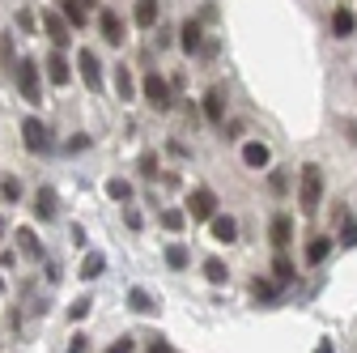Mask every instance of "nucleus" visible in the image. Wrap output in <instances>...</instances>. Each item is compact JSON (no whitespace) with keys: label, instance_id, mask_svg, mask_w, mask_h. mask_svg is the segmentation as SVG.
Segmentation results:
<instances>
[{"label":"nucleus","instance_id":"1","mask_svg":"<svg viewBox=\"0 0 357 353\" xmlns=\"http://www.w3.org/2000/svg\"><path fill=\"white\" fill-rule=\"evenodd\" d=\"M319 204H324V170L315 162H306L298 174V209H302V217H315Z\"/></svg>","mask_w":357,"mask_h":353},{"label":"nucleus","instance_id":"2","mask_svg":"<svg viewBox=\"0 0 357 353\" xmlns=\"http://www.w3.org/2000/svg\"><path fill=\"white\" fill-rule=\"evenodd\" d=\"M141 94H145V103H149L153 111H170V107H174V90H170V81H166L158 68H153V73H145Z\"/></svg>","mask_w":357,"mask_h":353},{"label":"nucleus","instance_id":"3","mask_svg":"<svg viewBox=\"0 0 357 353\" xmlns=\"http://www.w3.org/2000/svg\"><path fill=\"white\" fill-rule=\"evenodd\" d=\"M17 68V85H22V94H26V103H38L43 98V90H38V60H22V64H13Z\"/></svg>","mask_w":357,"mask_h":353},{"label":"nucleus","instance_id":"4","mask_svg":"<svg viewBox=\"0 0 357 353\" xmlns=\"http://www.w3.org/2000/svg\"><path fill=\"white\" fill-rule=\"evenodd\" d=\"M43 34H47L52 43H56V52H64L68 47V43H73V26L52 9V13H43Z\"/></svg>","mask_w":357,"mask_h":353},{"label":"nucleus","instance_id":"5","mask_svg":"<svg viewBox=\"0 0 357 353\" xmlns=\"http://www.w3.org/2000/svg\"><path fill=\"white\" fill-rule=\"evenodd\" d=\"M188 213H192V222H208V217L217 213V196H213L208 188H196V192L188 196Z\"/></svg>","mask_w":357,"mask_h":353},{"label":"nucleus","instance_id":"6","mask_svg":"<svg viewBox=\"0 0 357 353\" xmlns=\"http://www.w3.org/2000/svg\"><path fill=\"white\" fill-rule=\"evenodd\" d=\"M77 73H81V81L89 85V90H102V64H98V56L89 47L77 56Z\"/></svg>","mask_w":357,"mask_h":353},{"label":"nucleus","instance_id":"7","mask_svg":"<svg viewBox=\"0 0 357 353\" xmlns=\"http://www.w3.org/2000/svg\"><path fill=\"white\" fill-rule=\"evenodd\" d=\"M22 137H26V149L30 153H47V128H43V119L26 115L22 119Z\"/></svg>","mask_w":357,"mask_h":353},{"label":"nucleus","instance_id":"8","mask_svg":"<svg viewBox=\"0 0 357 353\" xmlns=\"http://www.w3.org/2000/svg\"><path fill=\"white\" fill-rule=\"evenodd\" d=\"M56 209H60L56 188H52V183H43V188H38V196H34V213L43 217V222H56Z\"/></svg>","mask_w":357,"mask_h":353},{"label":"nucleus","instance_id":"9","mask_svg":"<svg viewBox=\"0 0 357 353\" xmlns=\"http://www.w3.org/2000/svg\"><path fill=\"white\" fill-rule=\"evenodd\" d=\"M200 43H204V30H200V22H183V26H178V47H183L188 56H196L200 52Z\"/></svg>","mask_w":357,"mask_h":353},{"label":"nucleus","instance_id":"10","mask_svg":"<svg viewBox=\"0 0 357 353\" xmlns=\"http://www.w3.org/2000/svg\"><path fill=\"white\" fill-rule=\"evenodd\" d=\"M204 115H208V123H217V128L226 123V94H221L217 85H213L208 94H204Z\"/></svg>","mask_w":357,"mask_h":353},{"label":"nucleus","instance_id":"11","mask_svg":"<svg viewBox=\"0 0 357 353\" xmlns=\"http://www.w3.org/2000/svg\"><path fill=\"white\" fill-rule=\"evenodd\" d=\"M243 162H247L251 170H264L268 162H273V153H268L264 141H247V145H243Z\"/></svg>","mask_w":357,"mask_h":353},{"label":"nucleus","instance_id":"12","mask_svg":"<svg viewBox=\"0 0 357 353\" xmlns=\"http://www.w3.org/2000/svg\"><path fill=\"white\" fill-rule=\"evenodd\" d=\"M208 226H213V239H217V243H234V239H238V222H234V217H217V213H213Z\"/></svg>","mask_w":357,"mask_h":353},{"label":"nucleus","instance_id":"13","mask_svg":"<svg viewBox=\"0 0 357 353\" xmlns=\"http://www.w3.org/2000/svg\"><path fill=\"white\" fill-rule=\"evenodd\" d=\"M132 17H137L141 30H153L158 17H162V5H158V0H137V13H132Z\"/></svg>","mask_w":357,"mask_h":353},{"label":"nucleus","instance_id":"14","mask_svg":"<svg viewBox=\"0 0 357 353\" xmlns=\"http://www.w3.org/2000/svg\"><path fill=\"white\" fill-rule=\"evenodd\" d=\"M357 30V13L353 9H336L332 13V38H349Z\"/></svg>","mask_w":357,"mask_h":353},{"label":"nucleus","instance_id":"15","mask_svg":"<svg viewBox=\"0 0 357 353\" xmlns=\"http://www.w3.org/2000/svg\"><path fill=\"white\" fill-rule=\"evenodd\" d=\"M98 30H102L107 43H119V38H123V22H119V13L102 9V13H98Z\"/></svg>","mask_w":357,"mask_h":353},{"label":"nucleus","instance_id":"16","mask_svg":"<svg viewBox=\"0 0 357 353\" xmlns=\"http://www.w3.org/2000/svg\"><path fill=\"white\" fill-rule=\"evenodd\" d=\"M47 77H52L56 85H68V77H73V68H68V60H64L60 52H52V56H47Z\"/></svg>","mask_w":357,"mask_h":353},{"label":"nucleus","instance_id":"17","mask_svg":"<svg viewBox=\"0 0 357 353\" xmlns=\"http://www.w3.org/2000/svg\"><path fill=\"white\" fill-rule=\"evenodd\" d=\"M102 269H107V255H102V251H89V255L81 260V277H85V281L102 277Z\"/></svg>","mask_w":357,"mask_h":353},{"label":"nucleus","instance_id":"18","mask_svg":"<svg viewBox=\"0 0 357 353\" xmlns=\"http://www.w3.org/2000/svg\"><path fill=\"white\" fill-rule=\"evenodd\" d=\"M13 239H17V247H22L30 260H43V243H38V234H34V230H17Z\"/></svg>","mask_w":357,"mask_h":353},{"label":"nucleus","instance_id":"19","mask_svg":"<svg viewBox=\"0 0 357 353\" xmlns=\"http://www.w3.org/2000/svg\"><path fill=\"white\" fill-rule=\"evenodd\" d=\"M128 302H132V311H137V315H153V311H158V302H153L145 290H132V294H128Z\"/></svg>","mask_w":357,"mask_h":353},{"label":"nucleus","instance_id":"20","mask_svg":"<svg viewBox=\"0 0 357 353\" xmlns=\"http://www.w3.org/2000/svg\"><path fill=\"white\" fill-rule=\"evenodd\" d=\"M60 17L77 30V26H85V9L77 5V0H60Z\"/></svg>","mask_w":357,"mask_h":353},{"label":"nucleus","instance_id":"21","mask_svg":"<svg viewBox=\"0 0 357 353\" xmlns=\"http://www.w3.org/2000/svg\"><path fill=\"white\" fill-rule=\"evenodd\" d=\"M115 90H119V98H123V103H128L132 94H137V81H132V73H128L123 64L115 68Z\"/></svg>","mask_w":357,"mask_h":353},{"label":"nucleus","instance_id":"22","mask_svg":"<svg viewBox=\"0 0 357 353\" xmlns=\"http://www.w3.org/2000/svg\"><path fill=\"white\" fill-rule=\"evenodd\" d=\"M328 251H332V239H310V243H306V260H310V264H324Z\"/></svg>","mask_w":357,"mask_h":353},{"label":"nucleus","instance_id":"23","mask_svg":"<svg viewBox=\"0 0 357 353\" xmlns=\"http://www.w3.org/2000/svg\"><path fill=\"white\" fill-rule=\"evenodd\" d=\"M204 277H208L213 285H221V281H226V277H230V269H226V264H221L217 255H208V260H204Z\"/></svg>","mask_w":357,"mask_h":353},{"label":"nucleus","instance_id":"24","mask_svg":"<svg viewBox=\"0 0 357 353\" xmlns=\"http://www.w3.org/2000/svg\"><path fill=\"white\" fill-rule=\"evenodd\" d=\"M268 234H273V243H277V247H285V243H289V234H294L289 217H273V230H268Z\"/></svg>","mask_w":357,"mask_h":353},{"label":"nucleus","instance_id":"25","mask_svg":"<svg viewBox=\"0 0 357 353\" xmlns=\"http://www.w3.org/2000/svg\"><path fill=\"white\" fill-rule=\"evenodd\" d=\"M188 260H192V255H188L183 243H170V247H166V264H170V269H188Z\"/></svg>","mask_w":357,"mask_h":353},{"label":"nucleus","instance_id":"26","mask_svg":"<svg viewBox=\"0 0 357 353\" xmlns=\"http://www.w3.org/2000/svg\"><path fill=\"white\" fill-rule=\"evenodd\" d=\"M0 200H5V204H17V200H22V183H17V179H5V183H0Z\"/></svg>","mask_w":357,"mask_h":353},{"label":"nucleus","instance_id":"27","mask_svg":"<svg viewBox=\"0 0 357 353\" xmlns=\"http://www.w3.org/2000/svg\"><path fill=\"white\" fill-rule=\"evenodd\" d=\"M107 196H111V200H119V204H128V196H132V188H128L123 179H111V183H107Z\"/></svg>","mask_w":357,"mask_h":353},{"label":"nucleus","instance_id":"28","mask_svg":"<svg viewBox=\"0 0 357 353\" xmlns=\"http://www.w3.org/2000/svg\"><path fill=\"white\" fill-rule=\"evenodd\" d=\"M273 273H277V285H285V281H294V264H289L285 255H277V264H273Z\"/></svg>","mask_w":357,"mask_h":353},{"label":"nucleus","instance_id":"29","mask_svg":"<svg viewBox=\"0 0 357 353\" xmlns=\"http://www.w3.org/2000/svg\"><path fill=\"white\" fill-rule=\"evenodd\" d=\"M89 306H94V298H89V294H81V298L68 306V315H73V320H85V315H89Z\"/></svg>","mask_w":357,"mask_h":353},{"label":"nucleus","instance_id":"30","mask_svg":"<svg viewBox=\"0 0 357 353\" xmlns=\"http://www.w3.org/2000/svg\"><path fill=\"white\" fill-rule=\"evenodd\" d=\"M162 226H166V230H183V213H178V209H166V213H162Z\"/></svg>","mask_w":357,"mask_h":353},{"label":"nucleus","instance_id":"31","mask_svg":"<svg viewBox=\"0 0 357 353\" xmlns=\"http://www.w3.org/2000/svg\"><path fill=\"white\" fill-rule=\"evenodd\" d=\"M340 243H344V247H357V222H349V217H344V230H340Z\"/></svg>","mask_w":357,"mask_h":353},{"label":"nucleus","instance_id":"32","mask_svg":"<svg viewBox=\"0 0 357 353\" xmlns=\"http://www.w3.org/2000/svg\"><path fill=\"white\" fill-rule=\"evenodd\" d=\"M132 349H137V345H132V336H119L115 345H107L102 353H132Z\"/></svg>","mask_w":357,"mask_h":353},{"label":"nucleus","instance_id":"33","mask_svg":"<svg viewBox=\"0 0 357 353\" xmlns=\"http://www.w3.org/2000/svg\"><path fill=\"white\" fill-rule=\"evenodd\" d=\"M277 290L281 285H273V281H255V298H277Z\"/></svg>","mask_w":357,"mask_h":353},{"label":"nucleus","instance_id":"34","mask_svg":"<svg viewBox=\"0 0 357 353\" xmlns=\"http://www.w3.org/2000/svg\"><path fill=\"white\" fill-rule=\"evenodd\" d=\"M0 60H5V64H13V38H9V34L0 38Z\"/></svg>","mask_w":357,"mask_h":353},{"label":"nucleus","instance_id":"35","mask_svg":"<svg viewBox=\"0 0 357 353\" xmlns=\"http://www.w3.org/2000/svg\"><path fill=\"white\" fill-rule=\"evenodd\" d=\"M141 170L153 179V174H158V158H153V153H145V158H141Z\"/></svg>","mask_w":357,"mask_h":353},{"label":"nucleus","instance_id":"36","mask_svg":"<svg viewBox=\"0 0 357 353\" xmlns=\"http://www.w3.org/2000/svg\"><path fill=\"white\" fill-rule=\"evenodd\" d=\"M123 222H128L132 230H141V213H137V209H123Z\"/></svg>","mask_w":357,"mask_h":353},{"label":"nucleus","instance_id":"37","mask_svg":"<svg viewBox=\"0 0 357 353\" xmlns=\"http://www.w3.org/2000/svg\"><path fill=\"white\" fill-rule=\"evenodd\" d=\"M68 353H85V336H73V345H68Z\"/></svg>","mask_w":357,"mask_h":353},{"label":"nucleus","instance_id":"38","mask_svg":"<svg viewBox=\"0 0 357 353\" xmlns=\"http://www.w3.org/2000/svg\"><path fill=\"white\" fill-rule=\"evenodd\" d=\"M344 132H349V141L357 145V123H353V119H344Z\"/></svg>","mask_w":357,"mask_h":353},{"label":"nucleus","instance_id":"39","mask_svg":"<svg viewBox=\"0 0 357 353\" xmlns=\"http://www.w3.org/2000/svg\"><path fill=\"white\" fill-rule=\"evenodd\" d=\"M149 353H174V349H170V345H166V340H158V345H153V349H149Z\"/></svg>","mask_w":357,"mask_h":353},{"label":"nucleus","instance_id":"40","mask_svg":"<svg viewBox=\"0 0 357 353\" xmlns=\"http://www.w3.org/2000/svg\"><path fill=\"white\" fill-rule=\"evenodd\" d=\"M77 5H81V9H94V5H98V0H77Z\"/></svg>","mask_w":357,"mask_h":353},{"label":"nucleus","instance_id":"41","mask_svg":"<svg viewBox=\"0 0 357 353\" xmlns=\"http://www.w3.org/2000/svg\"><path fill=\"white\" fill-rule=\"evenodd\" d=\"M319 353H332V345H328V340H324V345H319Z\"/></svg>","mask_w":357,"mask_h":353},{"label":"nucleus","instance_id":"42","mask_svg":"<svg viewBox=\"0 0 357 353\" xmlns=\"http://www.w3.org/2000/svg\"><path fill=\"white\" fill-rule=\"evenodd\" d=\"M0 234H5V217H0Z\"/></svg>","mask_w":357,"mask_h":353},{"label":"nucleus","instance_id":"43","mask_svg":"<svg viewBox=\"0 0 357 353\" xmlns=\"http://www.w3.org/2000/svg\"><path fill=\"white\" fill-rule=\"evenodd\" d=\"M0 294H5V281H0Z\"/></svg>","mask_w":357,"mask_h":353}]
</instances>
